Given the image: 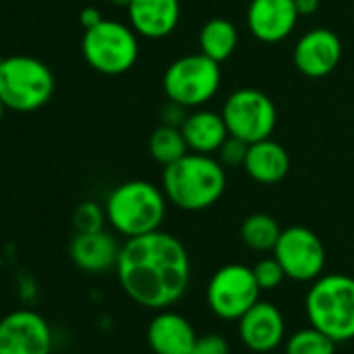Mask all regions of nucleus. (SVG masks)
Segmentation results:
<instances>
[{"label":"nucleus","instance_id":"f257e3e1","mask_svg":"<svg viewBox=\"0 0 354 354\" xmlns=\"http://www.w3.org/2000/svg\"><path fill=\"white\" fill-rule=\"evenodd\" d=\"M117 279L136 304L165 310L180 302L190 288V254L180 238L152 232L121 244Z\"/></svg>","mask_w":354,"mask_h":354},{"label":"nucleus","instance_id":"f03ea898","mask_svg":"<svg viewBox=\"0 0 354 354\" xmlns=\"http://www.w3.org/2000/svg\"><path fill=\"white\" fill-rule=\"evenodd\" d=\"M160 188L180 211L201 213L221 201L227 188V171L215 154L188 152L173 165L162 167Z\"/></svg>","mask_w":354,"mask_h":354},{"label":"nucleus","instance_id":"7ed1b4c3","mask_svg":"<svg viewBox=\"0 0 354 354\" xmlns=\"http://www.w3.org/2000/svg\"><path fill=\"white\" fill-rule=\"evenodd\" d=\"M167 196L148 180H129L111 190L104 201L106 223L125 240L160 230L167 215Z\"/></svg>","mask_w":354,"mask_h":354},{"label":"nucleus","instance_id":"20e7f679","mask_svg":"<svg viewBox=\"0 0 354 354\" xmlns=\"http://www.w3.org/2000/svg\"><path fill=\"white\" fill-rule=\"evenodd\" d=\"M313 327L342 344L354 339V277L329 273L317 277L304 300Z\"/></svg>","mask_w":354,"mask_h":354},{"label":"nucleus","instance_id":"39448f33","mask_svg":"<svg viewBox=\"0 0 354 354\" xmlns=\"http://www.w3.org/2000/svg\"><path fill=\"white\" fill-rule=\"evenodd\" d=\"M55 94L50 67L28 55H13L0 63V98L15 113H34Z\"/></svg>","mask_w":354,"mask_h":354},{"label":"nucleus","instance_id":"423d86ee","mask_svg":"<svg viewBox=\"0 0 354 354\" xmlns=\"http://www.w3.org/2000/svg\"><path fill=\"white\" fill-rule=\"evenodd\" d=\"M221 63L207 55L192 53L169 63L162 73V92L167 100L192 109L207 106L221 88Z\"/></svg>","mask_w":354,"mask_h":354},{"label":"nucleus","instance_id":"0eeeda50","mask_svg":"<svg viewBox=\"0 0 354 354\" xmlns=\"http://www.w3.org/2000/svg\"><path fill=\"white\" fill-rule=\"evenodd\" d=\"M82 55L86 63L102 75H123L138 63L140 36L129 24L102 19L84 32Z\"/></svg>","mask_w":354,"mask_h":354},{"label":"nucleus","instance_id":"6e6552de","mask_svg":"<svg viewBox=\"0 0 354 354\" xmlns=\"http://www.w3.org/2000/svg\"><path fill=\"white\" fill-rule=\"evenodd\" d=\"M221 115L230 136L240 138L246 144H254L271 138L277 125L275 102L257 88L234 90L225 98L221 106Z\"/></svg>","mask_w":354,"mask_h":354},{"label":"nucleus","instance_id":"1a4fd4ad","mask_svg":"<svg viewBox=\"0 0 354 354\" xmlns=\"http://www.w3.org/2000/svg\"><path fill=\"white\" fill-rule=\"evenodd\" d=\"M261 292L252 267L230 263L219 267L209 279L207 302L215 317L238 321L261 300Z\"/></svg>","mask_w":354,"mask_h":354},{"label":"nucleus","instance_id":"9d476101","mask_svg":"<svg viewBox=\"0 0 354 354\" xmlns=\"http://www.w3.org/2000/svg\"><path fill=\"white\" fill-rule=\"evenodd\" d=\"M273 257L286 271V277L300 283H313L325 269V246L319 236L302 225L281 230Z\"/></svg>","mask_w":354,"mask_h":354},{"label":"nucleus","instance_id":"9b49d317","mask_svg":"<svg viewBox=\"0 0 354 354\" xmlns=\"http://www.w3.org/2000/svg\"><path fill=\"white\" fill-rule=\"evenodd\" d=\"M53 329L36 310H13L0 319V354H50Z\"/></svg>","mask_w":354,"mask_h":354},{"label":"nucleus","instance_id":"f8f14e48","mask_svg":"<svg viewBox=\"0 0 354 354\" xmlns=\"http://www.w3.org/2000/svg\"><path fill=\"white\" fill-rule=\"evenodd\" d=\"M342 40L327 28H313L304 32L292 50V61L298 73L310 80L327 77L342 61Z\"/></svg>","mask_w":354,"mask_h":354},{"label":"nucleus","instance_id":"ddd939ff","mask_svg":"<svg viewBox=\"0 0 354 354\" xmlns=\"http://www.w3.org/2000/svg\"><path fill=\"white\" fill-rule=\"evenodd\" d=\"M298 19L300 15L294 0H250L246 9L248 32L263 44L288 40L294 34Z\"/></svg>","mask_w":354,"mask_h":354},{"label":"nucleus","instance_id":"4468645a","mask_svg":"<svg viewBox=\"0 0 354 354\" xmlns=\"http://www.w3.org/2000/svg\"><path fill=\"white\" fill-rule=\"evenodd\" d=\"M238 323H240L238 327L240 339L252 352L265 354L275 350L283 342L286 321L281 310L271 302L259 300L250 310H246L238 319Z\"/></svg>","mask_w":354,"mask_h":354},{"label":"nucleus","instance_id":"2eb2a0df","mask_svg":"<svg viewBox=\"0 0 354 354\" xmlns=\"http://www.w3.org/2000/svg\"><path fill=\"white\" fill-rule=\"evenodd\" d=\"M127 11V24L144 40L169 38L182 19L180 0H131Z\"/></svg>","mask_w":354,"mask_h":354},{"label":"nucleus","instance_id":"dca6fc26","mask_svg":"<svg viewBox=\"0 0 354 354\" xmlns=\"http://www.w3.org/2000/svg\"><path fill=\"white\" fill-rule=\"evenodd\" d=\"M198 335L192 323L173 310H160L146 329V342L154 354H192Z\"/></svg>","mask_w":354,"mask_h":354},{"label":"nucleus","instance_id":"f3484780","mask_svg":"<svg viewBox=\"0 0 354 354\" xmlns=\"http://www.w3.org/2000/svg\"><path fill=\"white\" fill-rule=\"evenodd\" d=\"M121 246L117 238L104 230L75 234L69 244V257L73 265L86 273H104L117 267Z\"/></svg>","mask_w":354,"mask_h":354},{"label":"nucleus","instance_id":"a211bd4d","mask_svg":"<svg viewBox=\"0 0 354 354\" xmlns=\"http://www.w3.org/2000/svg\"><path fill=\"white\" fill-rule=\"evenodd\" d=\"M182 133L186 138L188 150L201 154H217L221 144L230 138L221 111L217 113L207 106L188 111L182 123Z\"/></svg>","mask_w":354,"mask_h":354},{"label":"nucleus","instance_id":"6ab92c4d","mask_svg":"<svg viewBox=\"0 0 354 354\" xmlns=\"http://www.w3.org/2000/svg\"><path fill=\"white\" fill-rule=\"evenodd\" d=\"M242 169L252 182L261 186H273L279 184L290 173V154L279 142L267 138L248 144V152Z\"/></svg>","mask_w":354,"mask_h":354},{"label":"nucleus","instance_id":"aec40b11","mask_svg":"<svg viewBox=\"0 0 354 354\" xmlns=\"http://www.w3.org/2000/svg\"><path fill=\"white\" fill-rule=\"evenodd\" d=\"M240 42V34L234 21L225 19V17H213L209 19L201 32H198V48L203 55H207L209 59L223 63L227 61Z\"/></svg>","mask_w":354,"mask_h":354},{"label":"nucleus","instance_id":"412c9836","mask_svg":"<svg viewBox=\"0 0 354 354\" xmlns=\"http://www.w3.org/2000/svg\"><path fill=\"white\" fill-rule=\"evenodd\" d=\"M281 227L275 217L267 213H252L242 221L240 238L246 244V248L254 252H273L277 240H279Z\"/></svg>","mask_w":354,"mask_h":354},{"label":"nucleus","instance_id":"4be33fe9","mask_svg":"<svg viewBox=\"0 0 354 354\" xmlns=\"http://www.w3.org/2000/svg\"><path fill=\"white\" fill-rule=\"evenodd\" d=\"M148 150H150V156L162 167L173 165L175 160H180L182 156H186L190 152L186 138L182 133V127L165 125V123H160L152 131L150 142H148Z\"/></svg>","mask_w":354,"mask_h":354},{"label":"nucleus","instance_id":"5701e85b","mask_svg":"<svg viewBox=\"0 0 354 354\" xmlns=\"http://www.w3.org/2000/svg\"><path fill=\"white\" fill-rule=\"evenodd\" d=\"M335 346L337 342L310 325L288 337L286 354H335Z\"/></svg>","mask_w":354,"mask_h":354},{"label":"nucleus","instance_id":"b1692460","mask_svg":"<svg viewBox=\"0 0 354 354\" xmlns=\"http://www.w3.org/2000/svg\"><path fill=\"white\" fill-rule=\"evenodd\" d=\"M106 223V213H104V205L100 207L98 203H82L75 211H73V227L75 234H88V232H100L104 230Z\"/></svg>","mask_w":354,"mask_h":354},{"label":"nucleus","instance_id":"393cba45","mask_svg":"<svg viewBox=\"0 0 354 354\" xmlns=\"http://www.w3.org/2000/svg\"><path fill=\"white\" fill-rule=\"evenodd\" d=\"M254 277L261 290H275L277 286H281V281L286 279V271L279 265V261L275 257L269 259H261L254 267Z\"/></svg>","mask_w":354,"mask_h":354},{"label":"nucleus","instance_id":"a878e982","mask_svg":"<svg viewBox=\"0 0 354 354\" xmlns=\"http://www.w3.org/2000/svg\"><path fill=\"white\" fill-rule=\"evenodd\" d=\"M246 152H248V144L240 138H234L230 136L221 148L217 150V158L219 162L227 169V167H244V160H246Z\"/></svg>","mask_w":354,"mask_h":354},{"label":"nucleus","instance_id":"bb28decb","mask_svg":"<svg viewBox=\"0 0 354 354\" xmlns=\"http://www.w3.org/2000/svg\"><path fill=\"white\" fill-rule=\"evenodd\" d=\"M192 354H230V344L219 333L198 335V339L192 348Z\"/></svg>","mask_w":354,"mask_h":354},{"label":"nucleus","instance_id":"cd10ccee","mask_svg":"<svg viewBox=\"0 0 354 354\" xmlns=\"http://www.w3.org/2000/svg\"><path fill=\"white\" fill-rule=\"evenodd\" d=\"M188 115V109L182 106V104H177L173 100H167L160 109V121L165 125H175V127H182L184 119Z\"/></svg>","mask_w":354,"mask_h":354},{"label":"nucleus","instance_id":"c85d7f7f","mask_svg":"<svg viewBox=\"0 0 354 354\" xmlns=\"http://www.w3.org/2000/svg\"><path fill=\"white\" fill-rule=\"evenodd\" d=\"M102 19H104V17H102V13H100L96 7H86V9L80 13V21H82L84 30H90V28L98 26Z\"/></svg>","mask_w":354,"mask_h":354},{"label":"nucleus","instance_id":"c756f323","mask_svg":"<svg viewBox=\"0 0 354 354\" xmlns=\"http://www.w3.org/2000/svg\"><path fill=\"white\" fill-rule=\"evenodd\" d=\"M296 3V9H298V15L300 17H310L319 11V0H294Z\"/></svg>","mask_w":354,"mask_h":354},{"label":"nucleus","instance_id":"7c9ffc66","mask_svg":"<svg viewBox=\"0 0 354 354\" xmlns=\"http://www.w3.org/2000/svg\"><path fill=\"white\" fill-rule=\"evenodd\" d=\"M109 3H111L113 7H119V9H127V7L131 5V0H109Z\"/></svg>","mask_w":354,"mask_h":354},{"label":"nucleus","instance_id":"2f4dec72","mask_svg":"<svg viewBox=\"0 0 354 354\" xmlns=\"http://www.w3.org/2000/svg\"><path fill=\"white\" fill-rule=\"evenodd\" d=\"M5 111H7V104L0 98V123H3V117H5Z\"/></svg>","mask_w":354,"mask_h":354},{"label":"nucleus","instance_id":"473e14b6","mask_svg":"<svg viewBox=\"0 0 354 354\" xmlns=\"http://www.w3.org/2000/svg\"><path fill=\"white\" fill-rule=\"evenodd\" d=\"M0 63H3V59H0Z\"/></svg>","mask_w":354,"mask_h":354}]
</instances>
